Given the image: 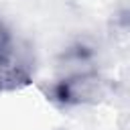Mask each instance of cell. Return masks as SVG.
Listing matches in <instances>:
<instances>
[{
    "mask_svg": "<svg viewBox=\"0 0 130 130\" xmlns=\"http://www.w3.org/2000/svg\"><path fill=\"white\" fill-rule=\"evenodd\" d=\"M108 93H110V81L95 69L61 75L57 81L45 87L47 100L59 108L95 106L104 102Z\"/></svg>",
    "mask_w": 130,
    "mask_h": 130,
    "instance_id": "1",
    "label": "cell"
},
{
    "mask_svg": "<svg viewBox=\"0 0 130 130\" xmlns=\"http://www.w3.org/2000/svg\"><path fill=\"white\" fill-rule=\"evenodd\" d=\"M35 65L16 45H12L0 57V93H12L32 83Z\"/></svg>",
    "mask_w": 130,
    "mask_h": 130,
    "instance_id": "2",
    "label": "cell"
},
{
    "mask_svg": "<svg viewBox=\"0 0 130 130\" xmlns=\"http://www.w3.org/2000/svg\"><path fill=\"white\" fill-rule=\"evenodd\" d=\"M14 45V41H12V35H10V30H8V26H6V22L0 18V57L10 49Z\"/></svg>",
    "mask_w": 130,
    "mask_h": 130,
    "instance_id": "3",
    "label": "cell"
}]
</instances>
